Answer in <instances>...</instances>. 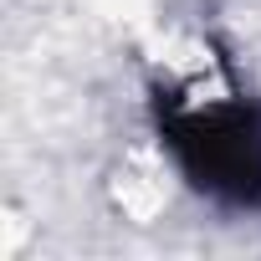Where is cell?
Returning <instances> with one entry per match:
<instances>
[{
    "mask_svg": "<svg viewBox=\"0 0 261 261\" xmlns=\"http://www.w3.org/2000/svg\"><path fill=\"white\" fill-rule=\"evenodd\" d=\"M149 134L179 185L220 215H261V97L230 72L220 87L149 82Z\"/></svg>",
    "mask_w": 261,
    "mask_h": 261,
    "instance_id": "1",
    "label": "cell"
}]
</instances>
